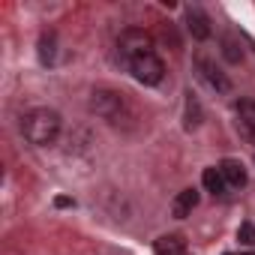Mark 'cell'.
I'll use <instances>...</instances> for the list:
<instances>
[{
  "mask_svg": "<svg viewBox=\"0 0 255 255\" xmlns=\"http://www.w3.org/2000/svg\"><path fill=\"white\" fill-rule=\"evenodd\" d=\"M243 255H255V252H243Z\"/></svg>",
  "mask_w": 255,
  "mask_h": 255,
  "instance_id": "obj_16",
  "label": "cell"
},
{
  "mask_svg": "<svg viewBox=\"0 0 255 255\" xmlns=\"http://www.w3.org/2000/svg\"><path fill=\"white\" fill-rule=\"evenodd\" d=\"M222 54H225L228 63H240V60H243V48H240V42L231 39V36L222 39Z\"/></svg>",
  "mask_w": 255,
  "mask_h": 255,
  "instance_id": "obj_13",
  "label": "cell"
},
{
  "mask_svg": "<svg viewBox=\"0 0 255 255\" xmlns=\"http://www.w3.org/2000/svg\"><path fill=\"white\" fill-rule=\"evenodd\" d=\"M195 204H198V192H195V189H183V192H177V198L171 201V213H174L177 219H183V216H189V213L195 210Z\"/></svg>",
  "mask_w": 255,
  "mask_h": 255,
  "instance_id": "obj_8",
  "label": "cell"
},
{
  "mask_svg": "<svg viewBox=\"0 0 255 255\" xmlns=\"http://www.w3.org/2000/svg\"><path fill=\"white\" fill-rule=\"evenodd\" d=\"M195 66H198V72H201V78L213 87V90H219V93H228L231 90V84H228V78L222 75V69L207 57V54H198L195 57Z\"/></svg>",
  "mask_w": 255,
  "mask_h": 255,
  "instance_id": "obj_5",
  "label": "cell"
},
{
  "mask_svg": "<svg viewBox=\"0 0 255 255\" xmlns=\"http://www.w3.org/2000/svg\"><path fill=\"white\" fill-rule=\"evenodd\" d=\"M198 123H201V105L195 93H186V129H195Z\"/></svg>",
  "mask_w": 255,
  "mask_h": 255,
  "instance_id": "obj_12",
  "label": "cell"
},
{
  "mask_svg": "<svg viewBox=\"0 0 255 255\" xmlns=\"http://www.w3.org/2000/svg\"><path fill=\"white\" fill-rule=\"evenodd\" d=\"M147 51H153V42H150L147 33H141V30H126L120 36V54L126 60H132L138 54H147Z\"/></svg>",
  "mask_w": 255,
  "mask_h": 255,
  "instance_id": "obj_4",
  "label": "cell"
},
{
  "mask_svg": "<svg viewBox=\"0 0 255 255\" xmlns=\"http://www.w3.org/2000/svg\"><path fill=\"white\" fill-rule=\"evenodd\" d=\"M201 183H204V189L207 192H213V195H222L228 186H225V177H222V171L213 165V168H204V174H201Z\"/></svg>",
  "mask_w": 255,
  "mask_h": 255,
  "instance_id": "obj_11",
  "label": "cell"
},
{
  "mask_svg": "<svg viewBox=\"0 0 255 255\" xmlns=\"http://www.w3.org/2000/svg\"><path fill=\"white\" fill-rule=\"evenodd\" d=\"M237 240H240L243 246H255V225H252V222H243L240 231H237Z\"/></svg>",
  "mask_w": 255,
  "mask_h": 255,
  "instance_id": "obj_15",
  "label": "cell"
},
{
  "mask_svg": "<svg viewBox=\"0 0 255 255\" xmlns=\"http://www.w3.org/2000/svg\"><path fill=\"white\" fill-rule=\"evenodd\" d=\"M90 111L99 114V117H105V120H117L120 111H123V96L114 93V90L99 87V90L90 93Z\"/></svg>",
  "mask_w": 255,
  "mask_h": 255,
  "instance_id": "obj_3",
  "label": "cell"
},
{
  "mask_svg": "<svg viewBox=\"0 0 255 255\" xmlns=\"http://www.w3.org/2000/svg\"><path fill=\"white\" fill-rule=\"evenodd\" d=\"M186 27H189V33L195 39H207L210 36V21H207V15L201 9H189L186 12Z\"/></svg>",
  "mask_w": 255,
  "mask_h": 255,
  "instance_id": "obj_10",
  "label": "cell"
},
{
  "mask_svg": "<svg viewBox=\"0 0 255 255\" xmlns=\"http://www.w3.org/2000/svg\"><path fill=\"white\" fill-rule=\"evenodd\" d=\"M237 132H240V138L255 144V102H249V99L237 102Z\"/></svg>",
  "mask_w": 255,
  "mask_h": 255,
  "instance_id": "obj_6",
  "label": "cell"
},
{
  "mask_svg": "<svg viewBox=\"0 0 255 255\" xmlns=\"http://www.w3.org/2000/svg\"><path fill=\"white\" fill-rule=\"evenodd\" d=\"M21 132L30 144L36 147H48L57 141L60 135V117L57 111H48V108H36V111H27L21 117Z\"/></svg>",
  "mask_w": 255,
  "mask_h": 255,
  "instance_id": "obj_1",
  "label": "cell"
},
{
  "mask_svg": "<svg viewBox=\"0 0 255 255\" xmlns=\"http://www.w3.org/2000/svg\"><path fill=\"white\" fill-rule=\"evenodd\" d=\"M153 252L156 255H186V243L180 234H165L153 243Z\"/></svg>",
  "mask_w": 255,
  "mask_h": 255,
  "instance_id": "obj_9",
  "label": "cell"
},
{
  "mask_svg": "<svg viewBox=\"0 0 255 255\" xmlns=\"http://www.w3.org/2000/svg\"><path fill=\"white\" fill-rule=\"evenodd\" d=\"M129 69H132V75H135L141 84H159L162 75H165V66H162V60H159L153 51L132 57V60H129Z\"/></svg>",
  "mask_w": 255,
  "mask_h": 255,
  "instance_id": "obj_2",
  "label": "cell"
},
{
  "mask_svg": "<svg viewBox=\"0 0 255 255\" xmlns=\"http://www.w3.org/2000/svg\"><path fill=\"white\" fill-rule=\"evenodd\" d=\"M219 171L225 177V186H231V189H240L246 183V171H243V165L237 159H222L219 162Z\"/></svg>",
  "mask_w": 255,
  "mask_h": 255,
  "instance_id": "obj_7",
  "label": "cell"
},
{
  "mask_svg": "<svg viewBox=\"0 0 255 255\" xmlns=\"http://www.w3.org/2000/svg\"><path fill=\"white\" fill-rule=\"evenodd\" d=\"M39 57H42V63H51V60H54V36H42V42H39Z\"/></svg>",
  "mask_w": 255,
  "mask_h": 255,
  "instance_id": "obj_14",
  "label": "cell"
}]
</instances>
